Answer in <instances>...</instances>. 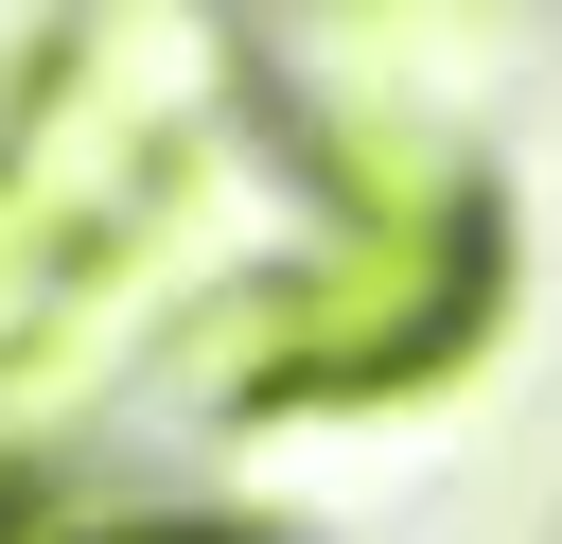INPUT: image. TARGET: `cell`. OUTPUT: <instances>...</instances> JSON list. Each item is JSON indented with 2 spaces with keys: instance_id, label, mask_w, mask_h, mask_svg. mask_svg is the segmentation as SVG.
<instances>
[{
  "instance_id": "obj_1",
  "label": "cell",
  "mask_w": 562,
  "mask_h": 544,
  "mask_svg": "<svg viewBox=\"0 0 562 544\" xmlns=\"http://www.w3.org/2000/svg\"><path fill=\"white\" fill-rule=\"evenodd\" d=\"M474 316H492V211H474V175H457L439 140L351 123V140H334V228H316L281 281L228 298L211 386H228V404H386V386L457 369Z\"/></svg>"
},
{
  "instance_id": "obj_2",
  "label": "cell",
  "mask_w": 562,
  "mask_h": 544,
  "mask_svg": "<svg viewBox=\"0 0 562 544\" xmlns=\"http://www.w3.org/2000/svg\"><path fill=\"white\" fill-rule=\"evenodd\" d=\"M211 88H228V53L176 18H88L18 70V105H0V369L158 246Z\"/></svg>"
},
{
  "instance_id": "obj_3",
  "label": "cell",
  "mask_w": 562,
  "mask_h": 544,
  "mask_svg": "<svg viewBox=\"0 0 562 544\" xmlns=\"http://www.w3.org/2000/svg\"><path fill=\"white\" fill-rule=\"evenodd\" d=\"M105 544H228V526H105Z\"/></svg>"
}]
</instances>
